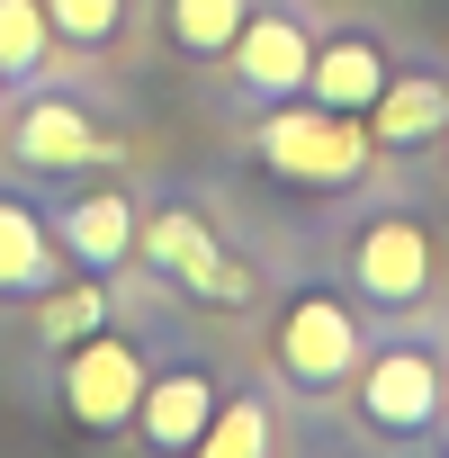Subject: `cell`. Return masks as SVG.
Returning <instances> with one entry per match:
<instances>
[{
  "label": "cell",
  "instance_id": "cell-1",
  "mask_svg": "<svg viewBox=\"0 0 449 458\" xmlns=\"http://www.w3.org/2000/svg\"><path fill=\"white\" fill-rule=\"evenodd\" d=\"M252 153L279 171V180H297V189H351L360 171H369V153H377V135H369V117L360 108H324V99H270V117H261V135H252Z\"/></svg>",
  "mask_w": 449,
  "mask_h": 458
},
{
  "label": "cell",
  "instance_id": "cell-2",
  "mask_svg": "<svg viewBox=\"0 0 449 458\" xmlns=\"http://www.w3.org/2000/svg\"><path fill=\"white\" fill-rule=\"evenodd\" d=\"M270 360H279L288 386L333 395V386L360 377V315H351L333 288H297V297L279 306V324H270Z\"/></svg>",
  "mask_w": 449,
  "mask_h": 458
},
{
  "label": "cell",
  "instance_id": "cell-3",
  "mask_svg": "<svg viewBox=\"0 0 449 458\" xmlns=\"http://www.w3.org/2000/svg\"><path fill=\"white\" fill-rule=\"evenodd\" d=\"M449 404V360L422 351V342H386V351H360V422L377 440H413L431 431Z\"/></svg>",
  "mask_w": 449,
  "mask_h": 458
},
{
  "label": "cell",
  "instance_id": "cell-4",
  "mask_svg": "<svg viewBox=\"0 0 449 458\" xmlns=\"http://www.w3.org/2000/svg\"><path fill=\"white\" fill-rule=\"evenodd\" d=\"M135 252H144L162 279H180L189 297H224V306L252 297V270L216 243V225H207L198 207H153V216H135Z\"/></svg>",
  "mask_w": 449,
  "mask_h": 458
},
{
  "label": "cell",
  "instance_id": "cell-5",
  "mask_svg": "<svg viewBox=\"0 0 449 458\" xmlns=\"http://www.w3.org/2000/svg\"><path fill=\"white\" fill-rule=\"evenodd\" d=\"M135 404H144V360H135V342L108 333V324L81 333V342L64 351V413H72L81 431H126Z\"/></svg>",
  "mask_w": 449,
  "mask_h": 458
},
{
  "label": "cell",
  "instance_id": "cell-6",
  "mask_svg": "<svg viewBox=\"0 0 449 458\" xmlns=\"http://www.w3.org/2000/svg\"><path fill=\"white\" fill-rule=\"evenodd\" d=\"M351 288L377 306V315H404L431 297V234L413 216H369L351 234Z\"/></svg>",
  "mask_w": 449,
  "mask_h": 458
},
{
  "label": "cell",
  "instance_id": "cell-7",
  "mask_svg": "<svg viewBox=\"0 0 449 458\" xmlns=\"http://www.w3.org/2000/svg\"><path fill=\"white\" fill-rule=\"evenodd\" d=\"M224 64H234V81H243V99H297L306 90V72H315V28L297 19V10H252L243 19V37L224 46Z\"/></svg>",
  "mask_w": 449,
  "mask_h": 458
},
{
  "label": "cell",
  "instance_id": "cell-8",
  "mask_svg": "<svg viewBox=\"0 0 449 458\" xmlns=\"http://www.w3.org/2000/svg\"><path fill=\"white\" fill-rule=\"evenodd\" d=\"M10 153L28 171H99V162H117V135H99L81 99H28L10 126Z\"/></svg>",
  "mask_w": 449,
  "mask_h": 458
},
{
  "label": "cell",
  "instance_id": "cell-9",
  "mask_svg": "<svg viewBox=\"0 0 449 458\" xmlns=\"http://www.w3.org/2000/svg\"><path fill=\"white\" fill-rule=\"evenodd\" d=\"M46 225H55L64 261L90 270V279H108V270L135 261V198H126V189H81V198H64V216H46Z\"/></svg>",
  "mask_w": 449,
  "mask_h": 458
},
{
  "label": "cell",
  "instance_id": "cell-10",
  "mask_svg": "<svg viewBox=\"0 0 449 458\" xmlns=\"http://www.w3.org/2000/svg\"><path fill=\"white\" fill-rule=\"evenodd\" d=\"M216 377L207 369H162V377H144V404H135V431L153 440V449H198L207 440V422H216Z\"/></svg>",
  "mask_w": 449,
  "mask_h": 458
},
{
  "label": "cell",
  "instance_id": "cell-11",
  "mask_svg": "<svg viewBox=\"0 0 449 458\" xmlns=\"http://www.w3.org/2000/svg\"><path fill=\"white\" fill-rule=\"evenodd\" d=\"M369 135L386 153H413V144L449 135V81L440 72H386V90L369 99Z\"/></svg>",
  "mask_w": 449,
  "mask_h": 458
},
{
  "label": "cell",
  "instance_id": "cell-12",
  "mask_svg": "<svg viewBox=\"0 0 449 458\" xmlns=\"http://www.w3.org/2000/svg\"><path fill=\"white\" fill-rule=\"evenodd\" d=\"M386 90V46L369 37V28H342V37H324L315 46V72H306V99H324V108H360L369 117V99Z\"/></svg>",
  "mask_w": 449,
  "mask_h": 458
},
{
  "label": "cell",
  "instance_id": "cell-13",
  "mask_svg": "<svg viewBox=\"0 0 449 458\" xmlns=\"http://www.w3.org/2000/svg\"><path fill=\"white\" fill-rule=\"evenodd\" d=\"M55 270H64L55 225H46L28 198H0V297H46Z\"/></svg>",
  "mask_w": 449,
  "mask_h": 458
},
{
  "label": "cell",
  "instance_id": "cell-14",
  "mask_svg": "<svg viewBox=\"0 0 449 458\" xmlns=\"http://www.w3.org/2000/svg\"><path fill=\"white\" fill-rule=\"evenodd\" d=\"M243 19H252V0H162L171 46H180V55H198V64H216L224 46H234V37H243Z\"/></svg>",
  "mask_w": 449,
  "mask_h": 458
},
{
  "label": "cell",
  "instance_id": "cell-15",
  "mask_svg": "<svg viewBox=\"0 0 449 458\" xmlns=\"http://www.w3.org/2000/svg\"><path fill=\"white\" fill-rule=\"evenodd\" d=\"M46 55H55L46 0H0V90H10V81H37Z\"/></svg>",
  "mask_w": 449,
  "mask_h": 458
},
{
  "label": "cell",
  "instance_id": "cell-16",
  "mask_svg": "<svg viewBox=\"0 0 449 458\" xmlns=\"http://www.w3.org/2000/svg\"><path fill=\"white\" fill-rule=\"evenodd\" d=\"M99 324H108V288H99L90 270H81L72 288H46V297H37V333H46L55 351H72V342L99 333Z\"/></svg>",
  "mask_w": 449,
  "mask_h": 458
},
{
  "label": "cell",
  "instance_id": "cell-17",
  "mask_svg": "<svg viewBox=\"0 0 449 458\" xmlns=\"http://www.w3.org/2000/svg\"><path fill=\"white\" fill-rule=\"evenodd\" d=\"M198 449H207V458H261V449H270V404H261V395L216 404V422H207Z\"/></svg>",
  "mask_w": 449,
  "mask_h": 458
},
{
  "label": "cell",
  "instance_id": "cell-18",
  "mask_svg": "<svg viewBox=\"0 0 449 458\" xmlns=\"http://www.w3.org/2000/svg\"><path fill=\"white\" fill-rule=\"evenodd\" d=\"M46 19H55V46L99 55V46H117V28H126V0H46Z\"/></svg>",
  "mask_w": 449,
  "mask_h": 458
},
{
  "label": "cell",
  "instance_id": "cell-19",
  "mask_svg": "<svg viewBox=\"0 0 449 458\" xmlns=\"http://www.w3.org/2000/svg\"><path fill=\"white\" fill-rule=\"evenodd\" d=\"M431 431H440V440H449V404H440V422H431Z\"/></svg>",
  "mask_w": 449,
  "mask_h": 458
}]
</instances>
